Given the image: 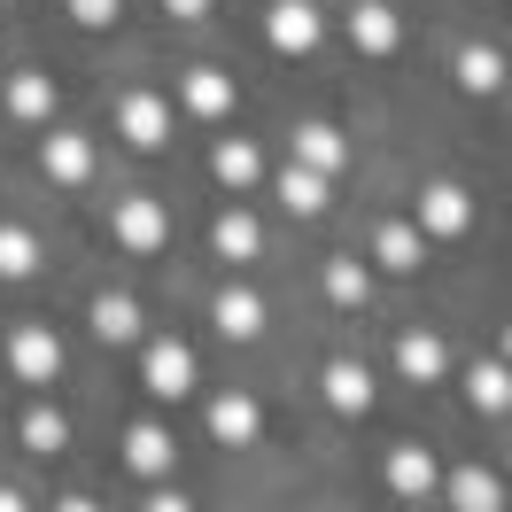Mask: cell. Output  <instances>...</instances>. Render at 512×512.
I'll return each instance as SVG.
<instances>
[{
	"label": "cell",
	"instance_id": "cell-1",
	"mask_svg": "<svg viewBox=\"0 0 512 512\" xmlns=\"http://www.w3.org/2000/svg\"><path fill=\"white\" fill-rule=\"evenodd\" d=\"M264 39L280 47V55H311L326 39V16L311 8V0H272V16H264Z\"/></svg>",
	"mask_w": 512,
	"mask_h": 512
},
{
	"label": "cell",
	"instance_id": "cell-2",
	"mask_svg": "<svg viewBox=\"0 0 512 512\" xmlns=\"http://www.w3.org/2000/svg\"><path fill=\"white\" fill-rule=\"evenodd\" d=\"M466 225H474V194H466V187L435 179V187L419 194V233H427V241H458Z\"/></svg>",
	"mask_w": 512,
	"mask_h": 512
},
{
	"label": "cell",
	"instance_id": "cell-3",
	"mask_svg": "<svg viewBox=\"0 0 512 512\" xmlns=\"http://www.w3.org/2000/svg\"><path fill=\"white\" fill-rule=\"evenodd\" d=\"M8 365H16V381L47 388L55 373H63V342H55L47 326H16V334H8Z\"/></svg>",
	"mask_w": 512,
	"mask_h": 512
},
{
	"label": "cell",
	"instance_id": "cell-4",
	"mask_svg": "<svg viewBox=\"0 0 512 512\" xmlns=\"http://www.w3.org/2000/svg\"><path fill=\"white\" fill-rule=\"evenodd\" d=\"M163 233H171V218H163L156 194H125V202H117V241H125L132 256L163 249Z\"/></svg>",
	"mask_w": 512,
	"mask_h": 512
},
{
	"label": "cell",
	"instance_id": "cell-5",
	"mask_svg": "<svg viewBox=\"0 0 512 512\" xmlns=\"http://www.w3.org/2000/svg\"><path fill=\"white\" fill-rule=\"evenodd\" d=\"M140 381H148V396H187L194 388L187 342H148V350H140Z\"/></svg>",
	"mask_w": 512,
	"mask_h": 512
},
{
	"label": "cell",
	"instance_id": "cell-6",
	"mask_svg": "<svg viewBox=\"0 0 512 512\" xmlns=\"http://www.w3.org/2000/svg\"><path fill=\"white\" fill-rule=\"evenodd\" d=\"M39 163H47L55 187H86V179H94V140H86V132H47Z\"/></svg>",
	"mask_w": 512,
	"mask_h": 512
},
{
	"label": "cell",
	"instance_id": "cell-7",
	"mask_svg": "<svg viewBox=\"0 0 512 512\" xmlns=\"http://www.w3.org/2000/svg\"><path fill=\"white\" fill-rule=\"evenodd\" d=\"M117 132H125L132 148H163V140H171V101H163V94H125Z\"/></svg>",
	"mask_w": 512,
	"mask_h": 512
},
{
	"label": "cell",
	"instance_id": "cell-8",
	"mask_svg": "<svg viewBox=\"0 0 512 512\" xmlns=\"http://www.w3.org/2000/svg\"><path fill=\"white\" fill-rule=\"evenodd\" d=\"M396 39H404V24H396L388 0H357L350 8V47L357 55H396Z\"/></svg>",
	"mask_w": 512,
	"mask_h": 512
},
{
	"label": "cell",
	"instance_id": "cell-9",
	"mask_svg": "<svg viewBox=\"0 0 512 512\" xmlns=\"http://www.w3.org/2000/svg\"><path fill=\"white\" fill-rule=\"evenodd\" d=\"M373 264H381V272H419V264H427V233L404 225V218H388L381 233H373Z\"/></svg>",
	"mask_w": 512,
	"mask_h": 512
},
{
	"label": "cell",
	"instance_id": "cell-10",
	"mask_svg": "<svg viewBox=\"0 0 512 512\" xmlns=\"http://www.w3.org/2000/svg\"><path fill=\"white\" fill-rule=\"evenodd\" d=\"M435 481H443V474H435V458H427L419 443L388 450V489H396V497H412V505H419V497H435Z\"/></svg>",
	"mask_w": 512,
	"mask_h": 512
},
{
	"label": "cell",
	"instance_id": "cell-11",
	"mask_svg": "<svg viewBox=\"0 0 512 512\" xmlns=\"http://www.w3.org/2000/svg\"><path fill=\"white\" fill-rule=\"evenodd\" d=\"M326 404H334L342 419L373 412V373H365V365H350V357H334V365H326Z\"/></svg>",
	"mask_w": 512,
	"mask_h": 512
},
{
	"label": "cell",
	"instance_id": "cell-12",
	"mask_svg": "<svg viewBox=\"0 0 512 512\" xmlns=\"http://www.w3.org/2000/svg\"><path fill=\"white\" fill-rule=\"evenodd\" d=\"M210 435H218V443H256V435H264V412H256V396H218V404H210Z\"/></svg>",
	"mask_w": 512,
	"mask_h": 512
},
{
	"label": "cell",
	"instance_id": "cell-13",
	"mask_svg": "<svg viewBox=\"0 0 512 512\" xmlns=\"http://www.w3.org/2000/svg\"><path fill=\"white\" fill-rule=\"evenodd\" d=\"M443 489H450V512H505V489H497L489 466H458Z\"/></svg>",
	"mask_w": 512,
	"mask_h": 512
},
{
	"label": "cell",
	"instance_id": "cell-14",
	"mask_svg": "<svg viewBox=\"0 0 512 512\" xmlns=\"http://www.w3.org/2000/svg\"><path fill=\"white\" fill-rule=\"evenodd\" d=\"M443 365H450V357H443L435 334H419V326H412V334H396V373H404V381H443Z\"/></svg>",
	"mask_w": 512,
	"mask_h": 512
},
{
	"label": "cell",
	"instance_id": "cell-15",
	"mask_svg": "<svg viewBox=\"0 0 512 512\" xmlns=\"http://www.w3.org/2000/svg\"><path fill=\"white\" fill-rule=\"evenodd\" d=\"M295 163H311V171H326V179H334V171L350 163V140H342L334 125H303V132H295Z\"/></svg>",
	"mask_w": 512,
	"mask_h": 512
},
{
	"label": "cell",
	"instance_id": "cell-16",
	"mask_svg": "<svg viewBox=\"0 0 512 512\" xmlns=\"http://www.w3.org/2000/svg\"><path fill=\"white\" fill-rule=\"evenodd\" d=\"M171 458H179V450H171V435H163V427H148V419L125 435V466H132V474L156 481V474H171Z\"/></svg>",
	"mask_w": 512,
	"mask_h": 512
},
{
	"label": "cell",
	"instance_id": "cell-17",
	"mask_svg": "<svg viewBox=\"0 0 512 512\" xmlns=\"http://www.w3.org/2000/svg\"><path fill=\"white\" fill-rule=\"evenodd\" d=\"M466 404H474V412H512V365L505 357H489V365L466 373Z\"/></svg>",
	"mask_w": 512,
	"mask_h": 512
},
{
	"label": "cell",
	"instance_id": "cell-18",
	"mask_svg": "<svg viewBox=\"0 0 512 512\" xmlns=\"http://www.w3.org/2000/svg\"><path fill=\"white\" fill-rule=\"evenodd\" d=\"M233 101H241V94H233L225 70H194V78H187V109H194V117L218 125V117H233Z\"/></svg>",
	"mask_w": 512,
	"mask_h": 512
},
{
	"label": "cell",
	"instance_id": "cell-19",
	"mask_svg": "<svg viewBox=\"0 0 512 512\" xmlns=\"http://www.w3.org/2000/svg\"><path fill=\"white\" fill-rule=\"evenodd\" d=\"M280 202H288L295 218H319V210H326V171H311V163H288V171H280Z\"/></svg>",
	"mask_w": 512,
	"mask_h": 512
},
{
	"label": "cell",
	"instance_id": "cell-20",
	"mask_svg": "<svg viewBox=\"0 0 512 512\" xmlns=\"http://www.w3.org/2000/svg\"><path fill=\"white\" fill-rule=\"evenodd\" d=\"M210 171H218L225 194H241V187H256V171H264V163H256L249 140H218V148H210Z\"/></svg>",
	"mask_w": 512,
	"mask_h": 512
},
{
	"label": "cell",
	"instance_id": "cell-21",
	"mask_svg": "<svg viewBox=\"0 0 512 512\" xmlns=\"http://www.w3.org/2000/svg\"><path fill=\"white\" fill-rule=\"evenodd\" d=\"M218 334H233V342H256V334H264V303H256L249 288H225V295H218Z\"/></svg>",
	"mask_w": 512,
	"mask_h": 512
},
{
	"label": "cell",
	"instance_id": "cell-22",
	"mask_svg": "<svg viewBox=\"0 0 512 512\" xmlns=\"http://www.w3.org/2000/svg\"><path fill=\"white\" fill-rule=\"evenodd\" d=\"M210 241H218L225 264H249V256H256V218H249V210H218Z\"/></svg>",
	"mask_w": 512,
	"mask_h": 512
},
{
	"label": "cell",
	"instance_id": "cell-23",
	"mask_svg": "<svg viewBox=\"0 0 512 512\" xmlns=\"http://www.w3.org/2000/svg\"><path fill=\"white\" fill-rule=\"evenodd\" d=\"M8 109H16L24 125H47V117H55V78H39V70H24V78L8 86Z\"/></svg>",
	"mask_w": 512,
	"mask_h": 512
},
{
	"label": "cell",
	"instance_id": "cell-24",
	"mask_svg": "<svg viewBox=\"0 0 512 512\" xmlns=\"http://www.w3.org/2000/svg\"><path fill=\"white\" fill-rule=\"evenodd\" d=\"M94 334L101 342H140V303H132V295H101L94 303Z\"/></svg>",
	"mask_w": 512,
	"mask_h": 512
},
{
	"label": "cell",
	"instance_id": "cell-25",
	"mask_svg": "<svg viewBox=\"0 0 512 512\" xmlns=\"http://www.w3.org/2000/svg\"><path fill=\"white\" fill-rule=\"evenodd\" d=\"M458 86H466V94H497V86H505V55H497V47H466V55H458Z\"/></svg>",
	"mask_w": 512,
	"mask_h": 512
},
{
	"label": "cell",
	"instance_id": "cell-26",
	"mask_svg": "<svg viewBox=\"0 0 512 512\" xmlns=\"http://www.w3.org/2000/svg\"><path fill=\"white\" fill-rule=\"evenodd\" d=\"M24 272H39V241L24 225H0V280H24Z\"/></svg>",
	"mask_w": 512,
	"mask_h": 512
},
{
	"label": "cell",
	"instance_id": "cell-27",
	"mask_svg": "<svg viewBox=\"0 0 512 512\" xmlns=\"http://www.w3.org/2000/svg\"><path fill=\"white\" fill-rule=\"evenodd\" d=\"M326 295H334V303H365V295H373L365 264H350V256H342V264H326Z\"/></svg>",
	"mask_w": 512,
	"mask_h": 512
},
{
	"label": "cell",
	"instance_id": "cell-28",
	"mask_svg": "<svg viewBox=\"0 0 512 512\" xmlns=\"http://www.w3.org/2000/svg\"><path fill=\"white\" fill-rule=\"evenodd\" d=\"M63 435H70L63 412H47V404H32V412H24V443H32V450H63Z\"/></svg>",
	"mask_w": 512,
	"mask_h": 512
},
{
	"label": "cell",
	"instance_id": "cell-29",
	"mask_svg": "<svg viewBox=\"0 0 512 512\" xmlns=\"http://www.w3.org/2000/svg\"><path fill=\"white\" fill-rule=\"evenodd\" d=\"M117 8H125V0H70L78 24H117Z\"/></svg>",
	"mask_w": 512,
	"mask_h": 512
},
{
	"label": "cell",
	"instance_id": "cell-30",
	"mask_svg": "<svg viewBox=\"0 0 512 512\" xmlns=\"http://www.w3.org/2000/svg\"><path fill=\"white\" fill-rule=\"evenodd\" d=\"M148 512H194L187 497H171V489H156V497H148Z\"/></svg>",
	"mask_w": 512,
	"mask_h": 512
},
{
	"label": "cell",
	"instance_id": "cell-31",
	"mask_svg": "<svg viewBox=\"0 0 512 512\" xmlns=\"http://www.w3.org/2000/svg\"><path fill=\"white\" fill-rule=\"evenodd\" d=\"M163 8H171V16H187V24H194V16H210V0H163Z\"/></svg>",
	"mask_w": 512,
	"mask_h": 512
},
{
	"label": "cell",
	"instance_id": "cell-32",
	"mask_svg": "<svg viewBox=\"0 0 512 512\" xmlns=\"http://www.w3.org/2000/svg\"><path fill=\"white\" fill-rule=\"evenodd\" d=\"M55 512H101V505H94V497H63Z\"/></svg>",
	"mask_w": 512,
	"mask_h": 512
},
{
	"label": "cell",
	"instance_id": "cell-33",
	"mask_svg": "<svg viewBox=\"0 0 512 512\" xmlns=\"http://www.w3.org/2000/svg\"><path fill=\"white\" fill-rule=\"evenodd\" d=\"M0 512H24V497H16V489H0Z\"/></svg>",
	"mask_w": 512,
	"mask_h": 512
},
{
	"label": "cell",
	"instance_id": "cell-34",
	"mask_svg": "<svg viewBox=\"0 0 512 512\" xmlns=\"http://www.w3.org/2000/svg\"><path fill=\"white\" fill-rule=\"evenodd\" d=\"M505 365H512V326H505Z\"/></svg>",
	"mask_w": 512,
	"mask_h": 512
}]
</instances>
